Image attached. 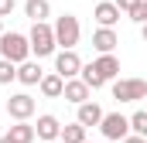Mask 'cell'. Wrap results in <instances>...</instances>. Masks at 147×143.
<instances>
[{
	"mask_svg": "<svg viewBox=\"0 0 147 143\" xmlns=\"http://www.w3.org/2000/svg\"><path fill=\"white\" fill-rule=\"evenodd\" d=\"M34 133H38V140H62V123L51 112H45V116H38Z\"/></svg>",
	"mask_w": 147,
	"mask_h": 143,
	"instance_id": "cell-8",
	"label": "cell"
},
{
	"mask_svg": "<svg viewBox=\"0 0 147 143\" xmlns=\"http://www.w3.org/2000/svg\"><path fill=\"white\" fill-rule=\"evenodd\" d=\"M82 65H86V61H82L75 51H58V55H55V72H58L65 82H69V78H79V75H82Z\"/></svg>",
	"mask_w": 147,
	"mask_h": 143,
	"instance_id": "cell-7",
	"label": "cell"
},
{
	"mask_svg": "<svg viewBox=\"0 0 147 143\" xmlns=\"http://www.w3.org/2000/svg\"><path fill=\"white\" fill-rule=\"evenodd\" d=\"M24 14L34 21V24H48V14H51V3L48 0H28L24 3Z\"/></svg>",
	"mask_w": 147,
	"mask_h": 143,
	"instance_id": "cell-16",
	"label": "cell"
},
{
	"mask_svg": "<svg viewBox=\"0 0 147 143\" xmlns=\"http://www.w3.org/2000/svg\"><path fill=\"white\" fill-rule=\"evenodd\" d=\"M62 143H86V126H82V123L62 126Z\"/></svg>",
	"mask_w": 147,
	"mask_h": 143,
	"instance_id": "cell-18",
	"label": "cell"
},
{
	"mask_svg": "<svg viewBox=\"0 0 147 143\" xmlns=\"http://www.w3.org/2000/svg\"><path fill=\"white\" fill-rule=\"evenodd\" d=\"M41 78H45V72L38 61H24V65H17V82L21 85H41Z\"/></svg>",
	"mask_w": 147,
	"mask_h": 143,
	"instance_id": "cell-14",
	"label": "cell"
},
{
	"mask_svg": "<svg viewBox=\"0 0 147 143\" xmlns=\"http://www.w3.org/2000/svg\"><path fill=\"white\" fill-rule=\"evenodd\" d=\"M116 7H120V14H130V10H137V3L140 0H113Z\"/></svg>",
	"mask_w": 147,
	"mask_h": 143,
	"instance_id": "cell-23",
	"label": "cell"
},
{
	"mask_svg": "<svg viewBox=\"0 0 147 143\" xmlns=\"http://www.w3.org/2000/svg\"><path fill=\"white\" fill-rule=\"evenodd\" d=\"M0 58L10 61V65H24L31 61V41L17 31H3L0 34Z\"/></svg>",
	"mask_w": 147,
	"mask_h": 143,
	"instance_id": "cell-1",
	"label": "cell"
},
{
	"mask_svg": "<svg viewBox=\"0 0 147 143\" xmlns=\"http://www.w3.org/2000/svg\"><path fill=\"white\" fill-rule=\"evenodd\" d=\"M0 34H3V24H0Z\"/></svg>",
	"mask_w": 147,
	"mask_h": 143,
	"instance_id": "cell-28",
	"label": "cell"
},
{
	"mask_svg": "<svg viewBox=\"0 0 147 143\" xmlns=\"http://www.w3.org/2000/svg\"><path fill=\"white\" fill-rule=\"evenodd\" d=\"M92 65H96V72H99V75H103L106 82L120 78V58H116V55H99V58H96Z\"/></svg>",
	"mask_w": 147,
	"mask_h": 143,
	"instance_id": "cell-15",
	"label": "cell"
},
{
	"mask_svg": "<svg viewBox=\"0 0 147 143\" xmlns=\"http://www.w3.org/2000/svg\"><path fill=\"white\" fill-rule=\"evenodd\" d=\"M130 133L147 140V109H137V112L130 116Z\"/></svg>",
	"mask_w": 147,
	"mask_h": 143,
	"instance_id": "cell-20",
	"label": "cell"
},
{
	"mask_svg": "<svg viewBox=\"0 0 147 143\" xmlns=\"http://www.w3.org/2000/svg\"><path fill=\"white\" fill-rule=\"evenodd\" d=\"M127 17H130L134 24H147V0H140V3H137V10H130Z\"/></svg>",
	"mask_w": 147,
	"mask_h": 143,
	"instance_id": "cell-22",
	"label": "cell"
},
{
	"mask_svg": "<svg viewBox=\"0 0 147 143\" xmlns=\"http://www.w3.org/2000/svg\"><path fill=\"white\" fill-rule=\"evenodd\" d=\"M14 78H17V65H10V61L0 58V85H10Z\"/></svg>",
	"mask_w": 147,
	"mask_h": 143,
	"instance_id": "cell-21",
	"label": "cell"
},
{
	"mask_svg": "<svg viewBox=\"0 0 147 143\" xmlns=\"http://www.w3.org/2000/svg\"><path fill=\"white\" fill-rule=\"evenodd\" d=\"M116 44H120V37H116L113 27H96V31H92V48H96L99 55H113Z\"/></svg>",
	"mask_w": 147,
	"mask_h": 143,
	"instance_id": "cell-9",
	"label": "cell"
},
{
	"mask_svg": "<svg viewBox=\"0 0 147 143\" xmlns=\"http://www.w3.org/2000/svg\"><path fill=\"white\" fill-rule=\"evenodd\" d=\"M140 37H144V44H147V24H140Z\"/></svg>",
	"mask_w": 147,
	"mask_h": 143,
	"instance_id": "cell-26",
	"label": "cell"
},
{
	"mask_svg": "<svg viewBox=\"0 0 147 143\" xmlns=\"http://www.w3.org/2000/svg\"><path fill=\"white\" fill-rule=\"evenodd\" d=\"M113 99H120V102H140V99H147V82L144 78H116L113 82Z\"/></svg>",
	"mask_w": 147,
	"mask_h": 143,
	"instance_id": "cell-5",
	"label": "cell"
},
{
	"mask_svg": "<svg viewBox=\"0 0 147 143\" xmlns=\"http://www.w3.org/2000/svg\"><path fill=\"white\" fill-rule=\"evenodd\" d=\"M89 92H92V89H89L82 78H69V82H65V92H62V99H69L72 106H82V102H89Z\"/></svg>",
	"mask_w": 147,
	"mask_h": 143,
	"instance_id": "cell-10",
	"label": "cell"
},
{
	"mask_svg": "<svg viewBox=\"0 0 147 143\" xmlns=\"http://www.w3.org/2000/svg\"><path fill=\"white\" fill-rule=\"evenodd\" d=\"M79 78H82L89 89H103V85H106V78L96 72V65H82V75H79Z\"/></svg>",
	"mask_w": 147,
	"mask_h": 143,
	"instance_id": "cell-19",
	"label": "cell"
},
{
	"mask_svg": "<svg viewBox=\"0 0 147 143\" xmlns=\"http://www.w3.org/2000/svg\"><path fill=\"white\" fill-rule=\"evenodd\" d=\"M0 143H14V140H10V136H0Z\"/></svg>",
	"mask_w": 147,
	"mask_h": 143,
	"instance_id": "cell-27",
	"label": "cell"
},
{
	"mask_svg": "<svg viewBox=\"0 0 147 143\" xmlns=\"http://www.w3.org/2000/svg\"><path fill=\"white\" fill-rule=\"evenodd\" d=\"M7 136H10L14 143H34V140H38V133H34L31 123H14V126L7 130Z\"/></svg>",
	"mask_w": 147,
	"mask_h": 143,
	"instance_id": "cell-17",
	"label": "cell"
},
{
	"mask_svg": "<svg viewBox=\"0 0 147 143\" xmlns=\"http://www.w3.org/2000/svg\"><path fill=\"white\" fill-rule=\"evenodd\" d=\"M103 116H106V112H103V109L89 99V102H82V106H79V112H75V123H82V126L89 130V126H99V123H103Z\"/></svg>",
	"mask_w": 147,
	"mask_h": 143,
	"instance_id": "cell-12",
	"label": "cell"
},
{
	"mask_svg": "<svg viewBox=\"0 0 147 143\" xmlns=\"http://www.w3.org/2000/svg\"><path fill=\"white\" fill-rule=\"evenodd\" d=\"M86 143H92V140H86Z\"/></svg>",
	"mask_w": 147,
	"mask_h": 143,
	"instance_id": "cell-29",
	"label": "cell"
},
{
	"mask_svg": "<svg viewBox=\"0 0 147 143\" xmlns=\"http://www.w3.org/2000/svg\"><path fill=\"white\" fill-rule=\"evenodd\" d=\"M14 7H17V0H0V17H10Z\"/></svg>",
	"mask_w": 147,
	"mask_h": 143,
	"instance_id": "cell-24",
	"label": "cell"
},
{
	"mask_svg": "<svg viewBox=\"0 0 147 143\" xmlns=\"http://www.w3.org/2000/svg\"><path fill=\"white\" fill-rule=\"evenodd\" d=\"M123 143H147V140H144V136H134V133H130V136H127Z\"/></svg>",
	"mask_w": 147,
	"mask_h": 143,
	"instance_id": "cell-25",
	"label": "cell"
},
{
	"mask_svg": "<svg viewBox=\"0 0 147 143\" xmlns=\"http://www.w3.org/2000/svg\"><path fill=\"white\" fill-rule=\"evenodd\" d=\"M99 133L113 143H123L130 136V116H123V112H106L103 116V123H99Z\"/></svg>",
	"mask_w": 147,
	"mask_h": 143,
	"instance_id": "cell-4",
	"label": "cell"
},
{
	"mask_svg": "<svg viewBox=\"0 0 147 143\" xmlns=\"http://www.w3.org/2000/svg\"><path fill=\"white\" fill-rule=\"evenodd\" d=\"M41 96L45 99H62V92H65V78L58 75V72H45V78H41Z\"/></svg>",
	"mask_w": 147,
	"mask_h": 143,
	"instance_id": "cell-11",
	"label": "cell"
},
{
	"mask_svg": "<svg viewBox=\"0 0 147 143\" xmlns=\"http://www.w3.org/2000/svg\"><path fill=\"white\" fill-rule=\"evenodd\" d=\"M92 17H96V24H99V27H113V24L120 21V7H116L113 0H103V3H96Z\"/></svg>",
	"mask_w": 147,
	"mask_h": 143,
	"instance_id": "cell-13",
	"label": "cell"
},
{
	"mask_svg": "<svg viewBox=\"0 0 147 143\" xmlns=\"http://www.w3.org/2000/svg\"><path fill=\"white\" fill-rule=\"evenodd\" d=\"M51 27H55V44H58V51H75V44H79V37H82L79 17H75V14H62Z\"/></svg>",
	"mask_w": 147,
	"mask_h": 143,
	"instance_id": "cell-2",
	"label": "cell"
},
{
	"mask_svg": "<svg viewBox=\"0 0 147 143\" xmlns=\"http://www.w3.org/2000/svg\"><path fill=\"white\" fill-rule=\"evenodd\" d=\"M7 116H10L14 123H28V119L34 116V99H31L28 92H14V96L7 99Z\"/></svg>",
	"mask_w": 147,
	"mask_h": 143,
	"instance_id": "cell-6",
	"label": "cell"
},
{
	"mask_svg": "<svg viewBox=\"0 0 147 143\" xmlns=\"http://www.w3.org/2000/svg\"><path fill=\"white\" fill-rule=\"evenodd\" d=\"M31 55H38V61L41 58H48V55H58V44H55V27L51 24H34L31 27Z\"/></svg>",
	"mask_w": 147,
	"mask_h": 143,
	"instance_id": "cell-3",
	"label": "cell"
}]
</instances>
